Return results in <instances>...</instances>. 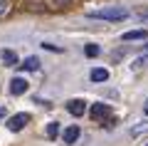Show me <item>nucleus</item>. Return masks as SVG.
<instances>
[{"mask_svg": "<svg viewBox=\"0 0 148 146\" xmlns=\"http://www.w3.org/2000/svg\"><path fill=\"white\" fill-rule=\"evenodd\" d=\"M86 15L94 20H106V22H121L128 17V10L121 5H109V8H96V10H86Z\"/></svg>", "mask_w": 148, "mask_h": 146, "instance_id": "obj_1", "label": "nucleus"}, {"mask_svg": "<svg viewBox=\"0 0 148 146\" xmlns=\"http://www.w3.org/2000/svg\"><path fill=\"white\" fill-rule=\"evenodd\" d=\"M91 119H96V121H106V119H111L114 116V109H111V104H104V102H96V104H91Z\"/></svg>", "mask_w": 148, "mask_h": 146, "instance_id": "obj_2", "label": "nucleus"}, {"mask_svg": "<svg viewBox=\"0 0 148 146\" xmlns=\"http://www.w3.org/2000/svg\"><path fill=\"white\" fill-rule=\"evenodd\" d=\"M27 124H30V114H27V111H17V114H12L10 119H8V129L15 131V134L22 131Z\"/></svg>", "mask_w": 148, "mask_h": 146, "instance_id": "obj_3", "label": "nucleus"}, {"mask_svg": "<svg viewBox=\"0 0 148 146\" xmlns=\"http://www.w3.org/2000/svg\"><path fill=\"white\" fill-rule=\"evenodd\" d=\"M59 134H62V141H64V144L72 146V144H77V139L82 136V129H79L77 124H72V126H67L64 131H59Z\"/></svg>", "mask_w": 148, "mask_h": 146, "instance_id": "obj_4", "label": "nucleus"}, {"mask_svg": "<svg viewBox=\"0 0 148 146\" xmlns=\"http://www.w3.org/2000/svg\"><path fill=\"white\" fill-rule=\"evenodd\" d=\"M27 89H30V84H27L25 77H12L10 79V94L12 97H20V94H25Z\"/></svg>", "mask_w": 148, "mask_h": 146, "instance_id": "obj_5", "label": "nucleus"}, {"mask_svg": "<svg viewBox=\"0 0 148 146\" xmlns=\"http://www.w3.org/2000/svg\"><path fill=\"white\" fill-rule=\"evenodd\" d=\"M67 111H69L72 116L79 119V116L86 111V102H84V99H69V102H67Z\"/></svg>", "mask_w": 148, "mask_h": 146, "instance_id": "obj_6", "label": "nucleus"}, {"mask_svg": "<svg viewBox=\"0 0 148 146\" xmlns=\"http://www.w3.org/2000/svg\"><path fill=\"white\" fill-rule=\"evenodd\" d=\"M89 79L94 84H104V82H109V69H104V67H94L89 72Z\"/></svg>", "mask_w": 148, "mask_h": 146, "instance_id": "obj_7", "label": "nucleus"}, {"mask_svg": "<svg viewBox=\"0 0 148 146\" xmlns=\"http://www.w3.org/2000/svg\"><path fill=\"white\" fill-rule=\"evenodd\" d=\"M146 37H148V30H146V27H141V30H128V32H123L121 40H123V42H133V40H146Z\"/></svg>", "mask_w": 148, "mask_h": 146, "instance_id": "obj_8", "label": "nucleus"}, {"mask_svg": "<svg viewBox=\"0 0 148 146\" xmlns=\"http://www.w3.org/2000/svg\"><path fill=\"white\" fill-rule=\"evenodd\" d=\"M20 69H25V72H37L40 69V57H35V55H30V57L22 60V64H17Z\"/></svg>", "mask_w": 148, "mask_h": 146, "instance_id": "obj_9", "label": "nucleus"}, {"mask_svg": "<svg viewBox=\"0 0 148 146\" xmlns=\"http://www.w3.org/2000/svg\"><path fill=\"white\" fill-rule=\"evenodd\" d=\"M0 57H3V62H5L8 67H15V64H20V57H17L12 50H3V52H0Z\"/></svg>", "mask_w": 148, "mask_h": 146, "instance_id": "obj_10", "label": "nucleus"}, {"mask_svg": "<svg viewBox=\"0 0 148 146\" xmlns=\"http://www.w3.org/2000/svg\"><path fill=\"white\" fill-rule=\"evenodd\" d=\"M146 67H148V52L138 55V57L131 62V69H136V72H138V69H146Z\"/></svg>", "mask_w": 148, "mask_h": 146, "instance_id": "obj_11", "label": "nucleus"}, {"mask_svg": "<svg viewBox=\"0 0 148 146\" xmlns=\"http://www.w3.org/2000/svg\"><path fill=\"white\" fill-rule=\"evenodd\" d=\"M84 55H86V57H99V55H101V47L94 45V42H89V45H84Z\"/></svg>", "mask_w": 148, "mask_h": 146, "instance_id": "obj_12", "label": "nucleus"}, {"mask_svg": "<svg viewBox=\"0 0 148 146\" xmlns=\"http://www.w3.org/2000/svg\"><path fill=\"white\" fill-rule=\"evenodd\" d=\"M59 131H62L59 121H49V124H47V136H49V139H57V136H59Z\"/></svg>", "mask_w": 148, "mask_h": 146, "instance_id": "obj_13", "label": "nucleus"}, {"mask_svg": "<svg viewBox=\"0 0 148 146\" xmlns=\"http://www.w3.org/2000/svg\"><path fill=\"white\" fill-rule=\"evenodd\" d=\"M148 131V121H141V124H136V126H131V136L136 139V136H143Z\"/></svg>", "mask_w": 148, "mask_h": 146, "instance_id": "obj_14", "label": "nucleus"}, {"mask_svg": "<svg viewBox=\"0 0 148 146\" xmlns=\"http://www.w3.org/2000/svg\"><path fill=\"white\" fill-rule=\"evenodd\" d=\"M138 22L148 25V10H141V12H138Z\"/></svg>", "mask_w": 148, "mask_h": 146, "instance_id": "obj_15", "label": "nucleus"}, {"mask_svg": "<svg viewBox=\"0 0 148 146\" xmlns=\"http://www.w3.org/2000/svg\"><path fill=\"white\" fill-rule=\"evenodd\" d=\"M8 10V5H5V0H0V15H3V12Z\"/></svg>", "mask_w": 148, "mask_h": 146, "instance_id": "obj_16", "label": "nucleus"}, {"mask_svg": "<svg viewBox=\"0 0 148 146\" xmlns=\"http://www.w3.org/2000/svg\"><path fill=\"white\" fill-rule=\"evenodd\" d=\"M54 3H57V5H67L69 0H54Z\"/></svg>", "mask_w": 148, "mask_h": 146, "instance_id": "obj_17", "label": "nucleus"}, {"mask_svg": "<svg viewBox=\"0 0 148 146\" xmlns=\"http://www.w3.org/2000/svg\"><path fill=\"white\" fill-rule=\"evenodd\" d=\"M143 114L148 116V102H146V104H143Z\"/></svg>", "mask_w": 148, "mask_h": 146, "instance_id": "obj_18", "label": "nucleus"}, {"mask_svg": "<svg viewBox=\"0 0 148 146\" xmlns=\"http://www.w3.org/2000/svg\"><path fill=\"white\" fill-rule=\"evenodd\" d=\"M3 116H5V109H3V107H0V119H3Z\"/></svg>", "mask_w": 148, "mask_h": 146, "instance_id": "obj_19", "label": "nucleus"}]
</instances>
